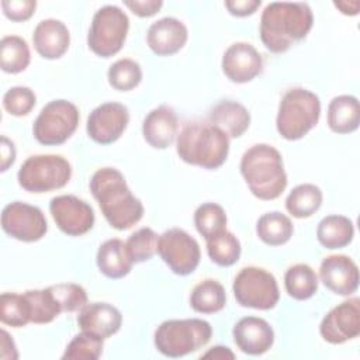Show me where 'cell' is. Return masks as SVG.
<instances>
[{
  "label": "cell",
  "mask_w": 360,
  "mask_h": 360,
  "mask_svg": "<svg viewBox=\"0 0 360 360\" xmlns=\"http://www.w3.org/2000/svg\"><path fill=\"white\" fill-rule=\"evenodd\" d=\"M179 158L194 166L214 170L221 167L229 153L228 135L211 122H190L177 135Z\"/></svg>",
  "instance_id": "cell-4"
},
{
  "label": "cell",
  "mask_w": 360,
  "mask_h": 360,
  "mask_svg": "<svg viewBox=\"0 0 360 360\" xmlns=\"http://www.w3.org/2000/svg\"><path fill=\"white\" fill-rule=\"evenodd\" d=\"M129 122L128 108L117 101L103 103L96 107L86 124L90 139L100 145H110L120 139Z\"/></svg>",
  "instance_id": "cell-15"
},
{
  "label": "cell",
  "mask_w": 360,
  "mask_h": 360,
  "mask_svg": "<svg viewBox=\"0 0 360 360\" xmlns=\"http://www.w3.org/2000/svg\"><path fill=\"white\" fill-rule=\"evenodd\" d=\"M159 236L152 228L143 226L135 231L125 242L127 252L134 263L150 260L158 253Z\"/></svg>",
  "instance_id": "cell-38"
},
{
  "label": "cell",
  "mask_w": 360,
  "mask_h": 360,
  "mask_svg": "<svg viewBox=\"0 0 360 360\" xmlns=\"http://www.w3.org/2000/svg\"><path fill=\"white\" fill-rule=\"evenodd\" d=\"M1 228L8 236L17 240L37 242L45 236L48 222L38 207L14 201L3 208Z\"/></svg>",
  "instance_id": "cell-12"
},
{
  "label": "cell",
  "mask_w": 360,
  "mask_h": 360,
  "mask_svg": "<svg viewBox=\"0 0 360 360\" xmlns=\"http://www.w3.org/2000/svg\"><path fill=\"white\" fill-rule=\"evenodd\" d=\"M322 284L338 295H352L359 288V267L346 255H330L319 266Z\"/></svg>",
  "instance_id": "cell-17"
},
{
  "label": "cell",
  "mask_w": 360,
  "mask_h": 360,
  "mask_svg": "<svg viewBox=\"0 0 360 360\" xmlns=\"http://www.w3.org/2000/svg\"><path fill=\"white\" fill-rule=\"evenodd\" d=\"M58 300L62 312L80 311L87 304L86 290L75 283H59L49 287Z\"/></svg>",
  "instance_id": "cell-40"
},
{
  "label": "cell",
  "mask_w": 360,
  "mask_h": 360,
  "mask_svg": "<svg viewBox=\"0 0 360 360\" xmlns=\"http://www.w3.org/2000/svg\"><path fill=\"white\" fill-rule=\"evenodd\" d=\"M319 333L330 345H342L360 335V300L349 298L332 308L321 321Z\"/></svg>",
  "instance_id": "cell-14"
},
{
  "label": "cell",
  "mask_w": 360,
  "mask_h": 360,
  "mask_svg": "<svg viewBox=\"0 0 360 360\" xmlns=\"http://www.w3.org/2000/svg\"><path fill=\"white\" fill-rule=\"evenodd\" d=\"M35 51L44 59H58L66 53L70 44V34L65 22L46 18L37 24L32 34Z\"/></svg>",
  "instance_id": "cell-22"
},
{
  "label": "cell",
  "mask_w": 360,
  "mask_h": 360,
  "mask_svg": "<svg viewBox=\"0 0 360 360\" xmlns=\"http://www.w3.org/2000/svg\"><path fill=\"white\" fill-rule=\"evenodd\" d=\"M104 339L82 330L66 346L62 359L68 360H97L103 353Z\"/></svg>",
  "instance_id": "cell-37"
},
{
  "label": "cell",
  "mask_w": 360,
  "mask_h": 360,
  "mask_svg": "<svg viewBox=\"0 0 360 360\" xmlns=\"http://www.w3.org/2000/svg\"><path fill=\"white\" fill-rule=\"evenodd\" d=\"M158 253L177 276L191 274L201 259L198 242L180 228L167 229L159 236Z\"/></svg>",
  "instance_id": "cell-11"
},
{
  "label": "cell",
  "mask_w": 360,
  "mask_h": 360,
  "mask_svg": "<svg viewBox=\"0 0 360 360\" xmlns=\"http://www.w3.org/2000/svg\"><path fill=\"white\" fill-rule=\"evenodd\" d=\"M0 347H1V350H0V357L1 359L14 360V359L18 357L14 340L11 339V336L4 329L0 330Z\"/></svg>",
  "instance_id": "cell-45"
},
{
  "label": "cell",
  "mask_w": 360,
  "mask_h": 360,
  "mask_svg": "<svg viewBox=\"0 0 360 360\" xmlns=\"http://www.w3.org/2000/svg\"><path fill=\"white\" fill-rule=\"evenodd\" d=\"M49 212L56 226L69 236L87 233L96 219L90 204L72 194L53 197L49 202Z\"/></svg>",
  "instance_id": "cell-13"
},
{
  "label": "cell",
  "mask_w": 360,
  "mask_h": 360,
  "mask_svg": "<svg viewBox=\"0 0 360 360\" xmlns=\"http://www.w3.org/2000/svg\"><path fill=\"white\" fill-rule=\"evenodd\" d=\"M194 225L207 240L226 229L225 210L219 204L204 202L194 212Z\"/></svg>",
  "instance_id": "cell-35"
},
{
  "label": "cell",
  "mask_w": 360,
  "mask_h": 360,
  "mask_svg": "<svg viewBox=\"0 0 360 360\" xmlns=\"http://www.w3.org/2000/svg\"><path fill=\"white\" fill-rule=\"evenodd\" d=\"M328 127L335 134H350L359 128L360 105L352 94L336 96L330 100L326 114Z\"/></svg>",
  "instance_id": "cell-25"
},
{
  "label": "cell",
  "mask_w": 360,
  "mask_h": 360,
  "mask_svg": "<svg viewBox=\"0 0 360 360\" xmlns=\"http://www.w3.org/2000/svg\"><path fill=\"white\" fill-rule=\"evenodd\" d=\"M333 6L336 8H339L340 13L345 14V15H356V14H359L360 1L359 0H354V1H335Z\"/></svg>",
  "instance_id": "cell-47"
},
{
  "label": "cell",
  "mask_w": 360,
  "mask_h": 360,
  "mask_svg": "<svg viewBox=\"0 0 360 360\" xmlns=\"http://www.w3.org/2000/svg\"><path fill=\"white\" fill-rule=\"evenodd\" d=\"M31 52L24 38L7 35L0 41V66L6 73H20L28 68Z\"/></svg>",
  "instance_id": "cell-31"
},
{
  "label": "cell",
  "mask_w": 360,
  "mask_h": 360,
  "mask_svg": "<svg viewBox=\"0 0 360 360\" xmlns=\"http://www.w3.org/2000/svg\"><path fill=\"white\" fill-rule=\"evenodd\" d=\"M236 346L246 354L260 356L271 349L274 332L270 323L259 316H245L232 329Z\"/></svg>",
  "instance_id": "cell-18"
},
{
  "label": "cell",
  "mask_w": 360,
  "mask_h": 360,
  "mask_svg": "<svg viewBox=\"0 0 360 360\" xmlns=\"http://www.w3.org/2000/svg\"><path fill=\"white\" fill-rule=\"evenodd\" d=\"M226 304L224 285L212 278L198 283L190 295V307L198 314L219 312Z\"/></svg>",
  "instance_id": "cell-29"
},
{
  "label": "cell",
  "mask_w": 360,
  "mask_h": 360,
  "mask_svg": "<svg viewBox=\"0 0 360 360\" xmlns=\"http://www.w3.org/2000/svg\"><path fill=\"white\" fill-rule=\"evenodd\" d=\"M284 287L291 298L304 301L318 291V276L311 266L298 263L285 271Z\"/></svg>",
  "instance_id": "cell-30"
},
{
  "label": "cell",
  "mask_w": 360,
  "mask_h": 360,
  "mask_svg": "<svg viewBox=\"0 0 360 360\" xmlns=\"http://www.w3.org/2000/svg\"><path fill=\"white\" fill-rule=\"evenodd\" d=\"M240 242L229 231H222L221 233L207 239V253L212 263L221 267L233 266L240 257Z\"/></svg>",
  "instance_id": "cell-32"
},
{
  "label": "cell",
  "mask_w": 360,
  "mask_h": 360,
  "mask_svg": "<svg viewBox=\"0 0 360 360\" xmlns=\"http://www.w3.org/2000/svg\"><path fill=\"white\" fill-rule=\"evenodd\" d=\"M35 93L25 86H14L8 89L3 96L4 110L14 117H22L30 114L31 110L35 107Z\"/></svg>",
  "instance_id": "cell-39"
},
{
  "label": "cell",
  "mask_w": 360,
  "mask_h": 360,
  "mask_svg": "<svg viewBox=\"0 0 360 360\" xmlns=\"http://www.w3.org/2000/svg\"><path fill=\"white\" fill-rule=\"evenodd\" d=\"M0 319L4 325L22 328L31 322L30 302L24 294L3 292L0 297Z\"/></svg>",
  "instance_id": "cell-34"
},
{
  "label": "cell",
  "mask_w": 360,
  "mask_h": 360,
  "mask_svg": "<svg viewBox=\"0 0 360 360\" xmlns=\"http://www.w3.org/2000/svg\"><path fill=\"white\" fill-rule=\"evenodd\" d=\"M211 336L212 328L204 319H169L158 326L153 342L159 353L177 359L204 347Z\"/></svg>",
  "instance_id": "cell-6"
},
{
  "label": "cell",
  "mask_w": 360,
  "mask_h": 360,
  "mask_svg": "<svg viewBox=\"0 0 360 360\" xmlns=\"http://www.w3.org/2000/svg\"><path fill=\"white\" fill-rule=\"evenodd\" d=\"M354 236V225L345 215H328L322 218L316 228L318 242L326 249H342L347 246Z\"/></svg>",
  "instance_id": "cell-26"
},
{
  "label": "cell",
  "mask_w": 360,
  "mask_h": 360,
  "mask_svg": "<svg viewBox=\"0 0 360 360\" xmlns=\"http://www.w3.org/2000/svg\"><path fill=\"white\" fill-rule=\"evenodd\" d=\"M188 31L183 21L174 17H163L150 24L146 32V42L153 53L170 56L177 53L187 42Z\"/></svg>",
  "instance_id": "cell-19"
},
{
  "label": "cell",
  "mask_w": 360,
  "mask_h": 360,
  "mask_svg": "<svg viewBox=\"0 0 360 360\" xmlns=\"http://www.w3.org/2000/svg\"><path fill=\"white\" fill-rule=\"evenodd\" d=\"M256 233L263 243L269 246H281L292 236L294 225L285 214L271 211L263 214L257 219Z\"/></svg>",
  "instance_id": "cell-27"
},
{
  "label": "cell",
  "mask_w": 360,
  "mask_h": 360,
  "mask_svg": "<svg viewBox=\"0 0 360 360\" xmlns=\"http://www.w3.org/2000/svg\"><path fill=\"white\" fill-rule=\"evenodd\" d=\"M210 122L222 129L228 138L242 136L250 125V114L245 105L238 101L224 100L210 111Z\"/></svg>",
  "instance_id": "cell-23"
},
{
  "label": "cell",
  "mask_w": 360,
  "mask_h": 360,
  "mask_svg": "<svg viewBox=\"0 0 360 360\" xmlns=\"http://www.w3.org/2000/svg\"><path fill=\"white\" fill-rule=\"evenodd\" d=\"M0 158H1V166H0L1 172H6L15 160V146L7 136H1Z\"/></svg>",
  "instance_id": "cell-44"
},
{
  "label": "cell",
  "mask_w": 360,
  "mask_h": 360,
  "mask_svg": "<svg viewBox=\"0 0 360 360\" xmlns=\"http://www.w3.org/2000/svg\"><path fill=\"white\" fill-rule=\"evenodd\" d=\"M98 270L108 278L117 280L129 274L134 262L131 260L125 242L121 239H108L100 245L96 256Z\"/></svg>",
  "instance_id": "cell-24"
},
{
  "label": "cell",
  "mask_w": 360,
  "mask_h": 360,
  "mask_svg": "<svg viewBox=\"0 0 360 360\" xmlns=\"http://www.w3.org/2000/svg\"><path fill=\"white\" fill-rule=\"evenodd\" d=\"M240 174L259 200H276L287 187V174L281 153L271 145L250 146L240 159Z\"/></svg>",
  "instance_id": "cell-3"
},
{
  "label": "cell",
  "mask_w": 360,
  "mask_h": 360,
  "mask_svg": "<svg viewBox=\"0 0 360 360\" xmlns=\"http://www.w3.org/2000/svg\"><path fill=\"white\" fill-rule=\"evenodd\" d=\"M322 191L312 183H304L294 187L285 198V208L294 218L302 219L314 215L322 205Z\"/></svg>",
  "instance_id": "cell-28"
},
{
  "label": "cell",
  "mask_w": 360,
  "mask_h": 360,
  "mask_svg": "<svg viewBox=\"0 0 360 360\" xmlns=\"http://www.w3.org/2000/svg\"><path fill=\"white\" fill-rule=\"evenodd\" d=\"M77 325L82 330L107 339L120 330L122 315L118 308L108 302L86 304L79 311Z\"/></svg>",
  "instance_id": "cell-20"
},
{
  "label": "cell",
  "mask_w": 360,
  "mask_h": 360,
  "mask_svg": "<svg viewBox=\"0 0 360 360\" xmlns=\"http://www.w3.org/2000/svg\"><path fill=\"white\" fill-rule=\"evenodd\" d=\"M222 72L233 83H248L260 75L263 59L249 42L232 44L222 56Z\"/></svg>",
  "instance_id": "cell-16"
},
{
  "label": "cell",
  "mask_w": 360,
  "mask_h": 360,
  "mask_svg": "<svg viewBox=\"0 0 360 360\" xmlns=\"http://www.w3.org/2000/svg\"><path fill=\"white\" fill-rule=\"evenodd\" d=\"M72 176V166L60 155L30 156L18 169L20 187L28 193H48L65 187Z\"/></svg>",
  "instance_id": "cell-7"
},
{
  "label": "cell",
  "mask_w": 360,
  "mask_h": 360,
  "mask_svg": "<svg viewBox=\"0 0 360 360\" xmlns=\"http://www.w3.org/2000/svg\"><path fill=\"white\" fill-rule=\"evenodd\" d=\"M232 290L238 304L245 308L269 311L280 300L276 277L262 267H243L236 274Z\"/></svg>",
  "instance_id": "cell-10"
},
{
  "label": "cell",
  "mask_w": 360,
  "mask_h": 360,
  "mask_svg": "<svg viewBox=\"0 0 360 360\" xmlns=\"http://www.w3.org/2000/svg\"><path fill=\"white\" fill-rule=\"evenodd\" d=\"M314 14L307 3L273 1L260 17V39L273 53H283L311 31Z\"/></svg>",
  "instance_id": "cell-2"
},
{
  "label": "cell",
  "mask_w": 360,
  "mask_h": 360,
  "mask_svg": "<svg viewBox=\"0 0 360 360\" xmlns=\"http://www.w3.org/2000/svg\"><path fill=\"white\" fill-rule=\"evenodd\" d=\"M201 359H217V360H226L235 359V353L226 346H214L208 352H205Z\"/></svg>",
  "instance_id": "cell-46"
},
{
  "label": "cell",
  "mask_w": 360,
  "mask_h": 360,
  "mask_svg": "<svg viewBox=\"0 0 360 360\" xmlns=\"http://www.w3.org/2000/svg\"><path fill=\"white\" fill-rule=\"evenodd\" d=\"M129 18L120 7L108 4L98 8L91 20L87 34V45L101 58L118 53L127 39Z\"/></svg>",
  "instance_id": "cell-8"
},
{
  "label": "cell",
  "mask_w": 360,
  "mask_h": 360,
  "mask_svg": "<svg viewBox=\"0 0 360 360\" xmlns=\"http://www.w3.org/2000/svg\"><path fill=\"white\" fill-rule=\"evenodd\" d=\"M124 6L128 7L138 17H152L163 6L162 0H124Z\"/></svg>",
  "instance_id": "cell-42"
},
{
  "label": "cell",
  "mask_w": 360,
  "mask_h": 360,
  "mask_svg": "<svg viewBox=\"0 0 360 360\" xmlns=\"http://www.w3.org/2000/svg\"><path fill=\"white\" fill-rule=\"evenodd\" d=\"M1 8L4 15L15 22L27 21L32 17L37 8L35 0H3Z\"/></svg>",
  "instance_id": "cell-41"
},
{
  "label": "cell",
  "mask_w": 360,
  "mask_h": 360,
  "mask_svg": "<svg viewBox=\"0 0 360 360\" xmlns=\"http://www.w3.org/2000/svg\"><path fill=\"white\" fill-rule=\"evenodd\" d=\"M77 107L63 98L52 100L42 107L32 125L34 138L45 145H62L77 129L79 125Z\"/></svg>",
  "instance_id": "cell-9"
},
{
  "label": "cell",
  "mask_w": 360,
  "mask_h": 360,
  "mask_svg": "<svg viewBox=\"0 0 360 360\" xmlns=\"http://www.w3.org/2000/svg\"><path fill=\"white\" fill-rule=\"evenodd\" d=\"M321 100L319 97L302 87H294L283 96L276 128L281 138L287 141H297L304 138L319 121Z\"/></svg>",
  "instance_id": "cell-5"
},
{
  "label": "cell",
  "mask_w": 360,
  "mask_h": 360,
  "mask_svg": "<svg viewBox=\"0 0 360 360\" xmlns=\"http://www.w3.org/2000/svg\"><path fill=\"white\" fill-rule=\"evenodd\" d=\"M31 308L32 323H49L62 314L60 305L51 288L28 290L24 292Z\"/></svg>",
  "instance_id": "cell-33"
},
{
  "label": "cell",
  "mask_w": 360,
  "mask_h": 360,
  "mask_svg": "<svg viewBox=\"0 0 360 360\" xmlns=\"http://www.w3.org/2000/svg\"><path fill=\"white\" fill-rule=\"evenodd\" d=\"M90 191L107 222L118 229L132 228L143 217V205L136 198L124 174L114 167H101L90 179Z\"/></svg>",
  "instance_id": "cell-1"
},
{
  "label": "cell",
  "mask_w": 360,
  "mask_h": 360,
  "mask_svg": "<svg viewBox=\"0 0 360 360\" xmlns=\"http://www.w3.org/2000/svg\"><path fill=\"white\" fill-rule=\"evenodd\" d=\"M179 131V120L173 108L159 105L145 117L142 122V135L145 141L155 149L169 148Z\"/></svg>",
  "instance_id": "cell-21"
},
{
  "label": "cell",
  "mask_w": 360,
  "mask_h": 360,
  "mask_svg": "<svg viewBox=\"0 0 360 360\" xmlns=\"http://www.w3.org/2000/svg\"><path fill=\"white\" fill-rule=\"evenodd\" d=\"M107 77L112 89L120 91H129L141 83L142 69L136 60L122 58L110 66Z\"/></svg>",
  "instance_id": "cell-36"
},
{
  "label": "cell",
  "mask_w": 360,
  "mask_h": 360,
  "mask_svg": "<svg viewBox=\"0 0 360 360\" xmlns=\"http://www.w3.org/2000/svg\"><path fill=\"white\" fill-rule=\"evenodd\" d=\"M262 1L260 0H228L225 1V7L229 11V14L235 17H248L252 15L259 7Z\"/></svg>",
  "instance_id": "cell-43"
}]
</instances>
